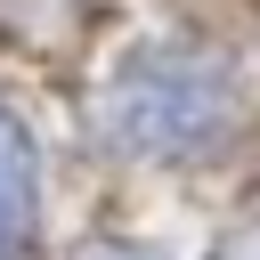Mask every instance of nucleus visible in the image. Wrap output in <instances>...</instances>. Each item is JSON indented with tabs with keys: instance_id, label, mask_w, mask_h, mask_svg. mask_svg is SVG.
I'll return each instance as SVG.
<instances>
[{
	"instance_id": "nucleus-1",
	"label": "nucleus",
	"mask_w": 260,
	"mask_h": 260,
	"mask_svg": "<svg viewBox=\"0 0 260 260\" xmlns=\"http://www.w3.org/2000/svg\"><path fill=\"white\" fill-rule=\"evenodd\" d=\"M244 114H252V98H244L236 57L195 49V41L130 49L106 73V89L89 98V130L130 162H203L244 138Z\"/></svg>"
},
{
	"instance_id": "nucleus-2",
	"label": "nucleus",
	"mask_w": 260,
	"mask_h": 260,
	"mask_svg": "<svg viewBox=\"0 0 260 260\" xmlns=\"http://www.w3.org/2000/svg\"><path fill=\"white\" fill-rule=\"evenodd\" d=\"M41 236V154L32 130L0 106V260H24Z\"/></svg>"
},
{
	"instance_id": "nucleus-3",
	"label": "nucleus",
	"mask_w": 260,
	"mask_h": 260,
	"mask_svg": "<svg viewBox=\"0 0 260 260\" xmlns=\"http://www.w3.org/2000/svg\"><path fill=\"white\" fill-rule=\"evenodd\" d=\"M73 260H171L162 244H138V236H98V244H81Z\"/></svg>"
}]
</instances>
